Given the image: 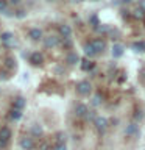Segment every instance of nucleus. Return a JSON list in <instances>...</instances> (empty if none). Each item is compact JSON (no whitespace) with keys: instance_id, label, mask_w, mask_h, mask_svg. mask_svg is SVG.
I'll return each mask as SVG.
<instances>
[{"instance_id":"nucleus-36","label":"nucleus","mask_w":145,"mask_h":150,"mask_svg":"<svg viewBox=\"0 0 145 150\" xmlns=\"http://www.w3.org/2000/svg\"><path fill=\"white\" fill-rule=\"evenodd\" d=\"M70 42H72L70 39H63V44H64V45H70Z\"/></svg>"},{"instance_id":"nucleus-18","label":"nucleus","mask_w":145,"mask_h":150,"mask_svg":"<svg viewBox=\"0 0 145 150\" xmlns=\"http://www.w3.org/2000/svg\"><path fill=\"white\" fill-rule=\"evenodd\" d=\"M0 138L5 139V141H9V138H11V130H9L8 127H2V128H0Z\"/></svg>"},{"instance_id":"nucleus-26","label":"nucleus","mask_w":145,"mask_h":150,"mask_svg":"<svg viewBox=\"0 0 145 150\" xmlns=\"http://www.w3.org/2000/svg\"><path fill=\"white\" fill-rule=\"evenodd\" d=\"M14 16H16L17 19H23V17L27 16V11H25V9H17V11H16V14H14Z\"/></svg>"},{"instance_id":"nucleus-6","label":"nucleus","mask_w":145,"mask_h":150,"mask_svg":"<svg viewBox=\"0 0 145 150\" xmlns=\"http://www.w3.org/2000/svg\"><path fill=\"white\" fill-rule=\"evenodd\" d=\"M58 31H59V35H61L63 39H70V36H72V27L65 25V23H64V25H59Z\"/></svg>"},{"instance_id":"nucleus-32","label":"nucleus","mask_w":145,"mask_h":150,"mask_svg":"<svg viewBox=\"0 0 145 150\" xmlns=\"http://www.w3.org/2000/svg\"><path fill=\"white\" fill-rule=\"evenodd\" d=\"M55 70H56V74H64V70H65V69L63 67V66H56V69H55Z\"/></svg>"},{"instance_id":"nucleus-22","label":"nucleus","mask_w":145,"mask_h":150,"mask_svg":"<svg viewBox=\"0 0 145 150\" xmlns=\"http://www.w3.org/2000/svg\"><path fill=\"white\" fill-rule=\"evenodd\" d=\"M81 69L83 70H91V69H94V63H92V61H89V59H83Z\"/></svg>"},{"instance_id":"nucleus-4","label":"nucleus","mask_w":145,"mask_h":150,"mask_svg":"<svg viewBox=\"0 0 145 150\" xmlns=\"http://www.w3.org/2000/svg\"><path fill=\"white\" fill-rule=\"evenodd\" d=\"M94 127L100 131V133H105L106 128H108V120L105 117H95V120H94Z\"/></svg>"},{"instance_id":"nucleus-40","label":"nucleus","mask_w":145,"mask_h":150,"mask_svg":"<svg viewBox=\"0 0 145 150\" xmlns=\"http://www.w3.org/2000/svg\"><path fill=\"white\" fill-rule=\"evenodd\" d=\"M50 2H53V0H50Z\"/></svg>"},{"instance_id":"nucleus-1","label":"nucleus","mask_w":145,"mask_h":150,"mask_svg":"<svg viewBox=\"0 0 145 150\" xmlns=\"http://www.w3.org/2000/svg\"><path fill=\"white\" fill-rule=\"evenodd\" d=\"M0 39H2L3 45H5V47H8V49H13V47L16 45V38H14V35H13V33H9V31L3 33Z\"/></svg>"},{"instance_id":"nucleus-9","label":"nucleus","mask_w":145,"mask_h":150,"mask_svg":"<svg viewBox=\"0 0 145 150\" xmlns=\"http://www.w3.org/2000/svg\"><path fill=\"white\" fill-rule=\"evenodd\" d=\"M87 106L84 105V103H78L77 106H75V116L77 117H86L87 116Z\"/></svg>"},{"instance_id":"nucleus-31","label":"nucleus","mask_w":145,"mask_h":150,"mask_svg":"<svg viewBox=\"0 0 145 150\" xmlns=\"http://www.w3.org/2000/svg\"><path fill=\"white\" fill-rule=\"evenodd\" d=\"M55 150H67V147H65V144H58L55 147Z\"/></svg>"},{"instance_id":"nucleus-17","label":"nucleus","mask_w":145,"mask_h":150,"mask_svg":"<svg viewBox=\"0 0 145 150\" xmlns=\"http://www.w3.org/2000/svg\"><path fill=\"white\" fill-rule=\"evenodd\" d=\"M25 105H27L25 98H23V97H17L16 100H14V103H13V108H17V110H23V108H25Z\"/></svg>"},{"instance_id":"nucleus-35","label":"nucleus","mask_w":145,"mask_h":150,"mask_svg":"<svg viewBox=\"0 0 145 150\" xmlns=\"http://www.w3.org/2000/svg\"><path fill=\"white\" fill-rule=\"evenodd\" d=\"M139 8H142L145 11V0H139Z\"/></svg>"},{"instance_id":"nucleus-3","label":"nucleus","mask_w":145,"mask_h":150,"mask_svg":"<svg viewBox=\"0 0 145 150\" xmlns=\"http://www.w3.org/2000/svg\"><path fill=\"white\" fill-rule=\"evenodd\" d=\"M19 145H20L22 150H33V147H34V141H33L31 136H23V138L20 139V142H19Z\"/></svg>"},{"instance_id":"nucleus-28","label":"nucleus","mask_w":145,"mask_h":150,"mask_svg":"<svg viewBox=\"0 0 145 150\" xmlns=\"http://www.w3.org/2000/svg\"><path fill=\"white\" fill-rule=\"evenodd\" d=\"M86 119H89V120H95V114H94V111H89V112H87Z\"/></svg>"},{"instance_id":"nucleus-38","label":"nucleus","mask_w":145,"mask_h":150,"mask_svg":"<svg viewBox=\"0 0 145 150\" xmlns=\"http://www.w3.org/2000/svg\"><path fill=\"white\" fill-rule=\"evenodd\" d=\"M144 50H145V42H144Z\"/></svg>"},{"instance_id":"nucleus-37","label":"nucleus","mask_w":145,"mask_h":150,"mask_svg":"<svg viewBox=\"0 0 145 150\" xmlns=\"http://www.w3.org/2000/svg\"><path fill=\"white\" fill-rule=\"evenodd\" d=\"M120 2H122V3H128L130 0H120Z\"/></svg>"},{"instance_id":"nucleus-20","label":"nucleus","mask_w":145,"mask_h":150,"mask_svg":"<svg viewBox=\"0 0 145 150\" xmlns=\"http://www.w3.org/2000/svg\"><path fill=\"white\" fill-rule=\"evenodd\" d=\"M91 103H92V105L94 106H100L101 105V103H103V98H101V96H100V94H95V96H94L92 97V100H91Z\"/></svg>"},{"instance_id":"nucleus-2","label":"nucleus","mask_w":145,"mask_h":150,"mask_svg":"<svg viewBox=\"0 0 145 150\" xmlns=\"http://www.w3.org/2000/svg\"><path fill=\"white\" fill-rule=\"evenodd\" d=\"M77 91H78V94H80V96L86 97V96H89V94L92 92V84L89 83V81H81V83L78 84Z\"/></svg>"},{"instance_id":"nucleus-29","label":"nucleus","mask_w":145,"mask_h":150,"mask_svg":"<svg viewBox=\"0 0 145 150\" xmlns=\"http://www.w3.org/2000/svg\"><path fill=\"white\" fill-rule=\"evenodd\" d=\"M9 5H13V6H17V5H20L22 3V0H8Z\"/></svg>"},{"instance_id":"nucleus-15","label":"nucleus","mask_w":145,"mask_h":150,"mask_svg":"<svg viewBox=\"0 0 145 150\" xmlns=\"http://www.w3.org/2000/svg\"><path fill=\"white\" fill-rule=\"evenodd\" d=\"M30 38L33 41L42 39V30H41V28H31V30H30Z\"/></svg>"},{"instance_id":"nucleus-27","label":"nucleus","mask_w":145,"mask_h":150,"mask_svg":"<svg viewBox=\"0 0 145 150\" xmlns=\"http://www.w3.org/2000/svg\"><path fill=\"white\" fill-rule=\"evenodd\" d=\"M117 33H119V31H117L115 28H112V30L109 28V31H108V36H111V38H115V36H117Z\"/></svg>"},{"instance_id":"nucleus-7","label":"nucleus","mask_w":145,"mask_h":150,"mask_svg":"<svg viewBox=\"0 0 145 150\" xmlns=\"http://www.w3.org/2000/svg\"><path fill=\"white\" fill-rule=\"evenodd\" d=\"M91 44L94 45V49H95V52H103L106 49V41L103 39V38H95Z\"/></svg>"},{"instance_id":"nucleus-30","label":"nucleus","mask_w":145,"mask_h":150,"mask_svg":"<svg viewBox=\"0 0 145 150\" xmlns=\"http://www.w3.org/2000/svg\"><path fill=\"white\" fill-rule=\"evenodd\" d=\"M6 145H8V141H5V139H2V138H0V150H2V149H5Z\"/></svg>"},{"instance_id":"nucleus-12","label":"nucleus","mask_w":145,"mask_h":150,"mask_svg":"<svg viewBox=\"0 0 145 150\" xmlns=\"http://www.w3.org/2000/svg\"><path fill=\"white\" fill-rule=\"evenodd\" d=\"M30 61L33 64H41V63H44V56H42L41 52H33L30 55Z\"/></svg>"},{"instance_id":"nucleus-8","label":"nucleus","mask_w":145,"mask_h":150,"mask_svg":"<svg viewBox=\"0 0 145 150\" xmlns=\"http://www.w3.org/2000/svg\"><path fill=\"white\" fill-rule=\"evenodd\" d=\"M22 116H23V110H17V108H13V110L8 112L9 120H13V122L20 120V119H22Z\"/></svg>"},{"instance_id":"nucleus-34","label":"nucleus","mask_w":145,"mask_h":150,"mask_svg":"<svg viewBox=\"0 0 145 150\" xmlns=\"http://www.w3.org/2000/svg\"><path fill=\"white\" fill-rule=\"evenodd\" d=\"M3 16H8V17H13L14 14H13V11H9V9H6V11L3 13Z\"/></svg>"},{"instance_id":"nucleus-11","label":"nucleus","mask_w":145,"mask_h":150,"mask_svg":"<svg viewBox=\"0 0 145 150\" xmlns=\"http://www.w3.org/2000/svg\"><path fill=\"white\" fill-rule=\"evenodd\" d=\"M126 134L128 136H139L140 131H139V125L137 124H130L126 127Z\"/></svg>"},{"instance_id":"nucleus-39","label":"nucleus","mask_w":145,"mask_h":150,"mask_svg":"<svg viewBox=\"0 0 145 150\" xmlns=\"http://www.w3.org/2000/svg\"><path fill=\"white\" fill-rule=\"evenodd\" d=\"M94 2H97V0H94Z\"/></svg>"},{"instance_id":"nucleus-13","label":"nucleus","mask_w":145,"mask_h":150,"mask_svg":"<svg viewBox=\"0 0 145 150\" xmlns=\"http://www.w3.org/2000/svg\"><path fill=\"white\" fill-rule=\"evenodd\" d=\"M80 63V56L77 52H70V53L67 55V64L70 66H75V64H78Z\"/></svg>"},{"instance_id":"nucleus-25","label":"nucleus","mask_w":145,"mask_h":150,"mask_svg":"<svg viewBox=\"0 0 145 150\" xmlns=\"http://www.w3.org/2000/svg\"><path fill=\"white\" fill-rule=\"evenodd\" d=\"M6 9H8V2L6 0H0V13L3 14Z\"/></svg>"},{"instance_id":"nucleus-14","label":"nucleus","mask_w":145,"mask_h":150,"mask_svg":"<svg viewBox=\"0 0 145 150\" xmlns=\"http://www.w3.org/2000/svg\"><path fill=\"white\" fill-rule=\"evenodd\" d=\"M30 133L33 134V138H39V136L42 134V127L39 124H33L30 127Z\"/></svg>"},{"instance_id":"nucleus-10","label":"nucleus","mask_w":145,"mask_h":150,"mask_svg":"<svg viewBox=\"0 0 145 150\" xmlns=\"http://www.w3.org/2000/svg\"><path fill=\"white\" fill-rule=\"evenodd\" d=\"M83 52H84V55H86L87 58H92V56H95V53H97L91 42H86V44L83 45Z\"/></svg>"},{"instance_id":"nucleus-33","label":"nucleus","mask_w":145,"mask_h":150,"mask_svg":"<svg viewBox=\"0 0 145 150\" xmlns=\"http://www.w3.org/2000/svg\"><path fill=\"white\" fill-rule=\"evenodd\" d=\"M6 72H3V70H0V80H6Z\"/></svg>"},{"instance_id":"nucleus-21","label":"nucleus","mask_w":145,"mask_h":150,"mask_svg":"<svg viewBox=\"0 0 145 150\" xmlns=\"http://www.w3.org/2000/svg\"><path fill=\"white\" fill-rule=\"evenodd\" d=\"M133 16H134L136 19H139V21H140V19H144V17H145V11H144L142 8H136L134 11H133Z\"/></svg>"},{"instance_id":"nucleus-19","label":"nucleus","mask_w":145,"mask_h":150,"mask_svg":"<svg viewBox=\"0 0 145 150\" xmlns=\"http://www.w3.org/2000/svg\"><path fill=\"white\" fill-rule=\"evenodd\" d=\"M5 66H6V69H11V70H16V69H17L16 59H14L13 56H8V58H6V63H5Z\"/></svg>"},{"instance_id":"nucleus-5","label":"nucleus","mask_w":145,"mask_h":150,"mask_svg":"<svg viewBox=\"0 0 145 150\" xmlns=\"http://www.w3.org/2000/svg\"><path fill=\"white\" fill-rule=\"evenodd\" d=\"M59 39H61V38H58V36L45 38V39H44V47H45V49H53V47H56L59 44Z\"/></svg>"},{"instance_id":"nucleus-24","label":"nucleus","mask_w":145,"mask_h":150,"mask_svg":"<svg viewBox=\"0 0 145 150\" xmlns=\"http://www.w3.org/2000/svg\"><path fill=\"white\" fill-rule=\"evenodd\" d=\"M65 139H67V138H65V133H64V131H59V133L56 134V141H58L59 144H64Z\"/></svg>"},{"instance_id":"nucleus-16","label":"nucleus","mask_w":145,"mask_h":150,"mask_svg":"<svg viewBox=\"0 0 145 150\" xmlns=\"http://www.w3.org/2000/svg\"><path fill=\"white\" fill-rule=\"evenodd\" d=\"M123 50H125L123 44H114V47H112V55H114L115 58H119V56L123 55Z\"/></svg>"},{"instance_id":"nucleus-23","label":"nucleus","mask_w":145,"mask_h":150,"mask_svg":"<svg viewBox=\"0 0 145 150\" xmlns=\"http://www.w3.org/2000/svg\"><path fill=\"white\" fill-rule=\"evenodd\" d=\"M131 49H133L136 53H140V52H144V42H134V44L131 45Z\"/></svg>"}]
</instances>
